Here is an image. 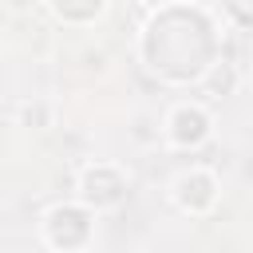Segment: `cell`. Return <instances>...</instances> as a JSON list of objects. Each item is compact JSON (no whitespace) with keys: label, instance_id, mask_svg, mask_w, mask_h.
Masks as SVG:
<instances>
[{"label":"cell","instance_id":"7","mask_svg":"<svg viewBox=\"0 0 253 253\" xmlns=\"http://www.w3.org/2000/svg\"><path fill=\"white\" fill-rule=\"evenodd\" d=\"M142 4H166V0H142Z\"/></svg>","mask_w":253,"mask_h":253},{"label":"cell","instance_id":"6","mask_svg":"<svg viewBox=\"0 0 253 253\" xmlns=\"http://www.w3.org/2000/svg\"><path fill=\"white\" fill-rule=\"evenodd\" d=\"M202 91L206 95H233L237 91V67L229 63V59H217V63H210L206 71H202Z\"/></svg>","mask_w":253,"mask_h":253},{"label":"cell","instance_id":"4","mask_svg":"<svg viewBox=\"0 0 253 253\" xmlns=\"http://www.w3.org/2000/svg\"><path fill=\"white\" fill-rule=\"evenodd\" d=\"M162 130H166V142L174 146V150H198V146H206L210 142V134H213V115L202 107V103H174L170 111H166V123H162Z\"/></svg>","mask_w":253,"mask_h":253},{"label":"cell","instance_id":"1","mask_svg":"<svg viewBox=\"0 0 253 253\" xmlns=\"http://www.w3.org/2000/svg\"><path fill=\"white\" fill-rule=\"evenodd\" d=\"M40 233L55 253H83L95 237V210H87L83 202H59L43 213Z\"/></svg>","mask_w":253,"mask_h":253},{"label":"cell","instance_id":"2","mask_svg":"<svg viewBox=\"0 0 253 253\" xmlns=\"http://www.w3.org/2000/svg\"><path fill=\"white\" fill-rule=\"evenodd\" d=\"M123 198H126V174H123V166H115V162H91V166L79 170V178H75V202H83L87 210L103 213V210L123 206Z\"/></svg>","mask_w":253,"mask_h":253},{"label":"cell","instance_id":"3","mask_svg":"<svg viewBox=\"0 0 253 253\" xmlns=\"http://www.w3.org/2000/svg\"><path fill=\"white\" fill-rule=\"evenodd\" d=\"M217 198H221V182H217V174L206 170V166H190V170H182V174L170 182V202H174L182 213H190V217H206V213L217 206Z\"/></svg>","mask_w":253,"mask_h":253},{"label":"cell","instance_id":"5","mask_svg":"<svg viewBox=\"0 0 253 253\" xmlns=\"http://www.w3.org/2000/svg\"><path fill=\"white\" fill-rule=\"evenodd\" d=\"M47 8L63 24H91L107 12V0H47Z\"/></svg>","mask_w":253,"mask_h":253}]
</instances>
